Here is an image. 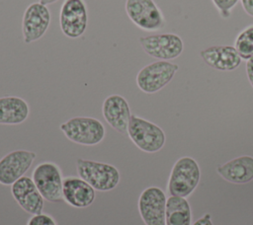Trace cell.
<instances>
[{
	"instance_id": "obj_1",
	"label": "cell",
	"mask_w": 253,
	"mask_h": 225,
	"mask_svg": "<svg viewBox=\"0 0 253 225\" xmlns=\"http://www.w3.org/2000/svg\"><path fill=\"white\" fill-rule=\"evenodd\" d=\"M76 171L81 179L99 191L113 190L121 181L118 168L104 162L78 158L76 160Z\"/></svg>"
},
{
	"instance_id": "obj_2",
	"label": "cell",
	"mask_w": 253,
	"mask_h": 225,
	"mask_svg": "<svg viewBox=\"0 0 253 225\" xmlns=\"http://www.w3.org/2000/svg\"><path fill=\"white\" fill-rule=\"evenodd\" d=\"M65 137L79 145L95 146L103 141L106 135L104 124L95 117L75 116L59 125Z\"/></svg>"
},
{
	"instance_id": "obj_3",
	"label": "cell",
	"mask_w": 253,
	"mask_h": 225,
	"mask_svg": "<svg viewBox=\"0 0 253 225\" xmlns=\"http://www.w3.org/2000/svg\"><path fill=\"white\" fill-rule=\"evenodd\" d=\"M201 170L198 162L189 156L178 159L169 176L167 189L170 195L187 197L198 187Z\"/></svg>"
},
{
	"instance_id": "obj_4",
	"label": "cell",
	"mask_w": 253,
	"mask_h": 225,
	"mask_svg": "<svg viewBox=\"0 0 253 225\" xmlns=\"http://www.w3.org/2000/svg\"><path fill=\"white\" fill-rule=\"evenodd\" d=\"M126 133L132 143L146 153L158 152L166 141L165 133L160 126L135 114L130 116Z\"/></svg>"
},
{
	"instance_id": "obj_5",
	"label": "cell",
	"mask_w": 253,
	"mask_h": 225,
	"mask_svg": "<svg viewBox=\"0 0 253 225\" xmlns=\"http://www.w3.org/2000/svg\"><path fill=\"white\" fill-rule=\"evenodd\" d=\"M178 69L177 64L166 60L151 62L138 71L136 85L143 93L154 94L173 79Z\"/></svg>"
},
{
	"instance_id": "obj_6",
	"label": "cell",
	"mask_w": 253,
	"mask_h": 225,
	"mask_svg": "<svg viewBox=\"0 0 253 225\" xmlns=\"http://www.w3.org/2000/svg\"><path fill=\"white\" fill-rule=\"evenodd\" d=\"M32 179L45 200L58 202L62 199L63 177L57 164L49 161L38 164L33 171Z\"/></svg>"
},
{
	"instance_id": "obj_7",
	"label": "cell",
	"mask_w": 253,
	"mask_h": 225,
	"mask_svg": "<svg viewBox=\"0 0 253 225\" xmlns=\"http://www.w3.org/2000/svg\"><path fill=\"white\" fill-rule=\"evenodd\" d=\"M126 12L129 20L143 31H158L166 25L162 11L153 0H126Z\"/></svg>"
},
{
	"instance_id": "obj_8",
	"label": "cell",
	"mask_w": 253,
	"mask_h": 225,
	"mask_svg": "<svg viewBox=\"0 0 253 225\" xmlns=\"http://www.w3.org/2000/svg\"><path fill=\"white\" fill-rule=\"evenodd\" d=\"M143 51L158 60L169 61L179 57L184 50V42L180 36L173 33L156 34L138 38Z\"/></svg>"
},
{
	"instance_id": "obj_9",
	"label": "cell",
	"mask_w": 253,
	"mask_h": 225,
	"mask_svg": "<svg viewBox=\"0 0 253 225\" xmlns=\"http://www.w3.org/2000/svg\"><path fill=\"white\" fill-rule=\"evenodd\" d=\"M166 195L158 187L144 188L137 201L139 215L145 225H165Z\"/></svg>"
},
{
	"instance_id": "obj_10",
	"label": "cell",
	"mask_w": 253,
	"mask_h": 225,
	"mask_svg": "<svg viewBox=\"0 0 253 225\" xmlns=\"http://www.w3.org/2000/svg\"><path fill=\"white\" fill-rule=\"evenodd\" d=\"M88 24L87 8L84 0H64L59 12V26L69 38H80Z\"/></svg>"
},
{
	"instance_id": "obj_11",
	"label": "cell",
	"mask_w": 253,
	"mask_h": 225,
	"mask_svg": "<svg viewBox=\"0 0 253 225\" xmlns=\"http://www.w3.org/2000/svg\"><path fill=\"white\" fill-rule=\"evenodd\" d=\"M51 15L46 5L40 2L30 4L23 15L22 34L25 43L39 40L46 33Z\"/></svg>"
},
{
	"instance_id": "obj_12",
	"label": "cell",
	"mask_w": 253,
	"mask_h": 225,
	"mask_svg": "<svg viewBox=\"0 0 253 225\" xmlns=\"http://www.w3.org/2000/svg\"><path fill=\"white\" fill-rule=\"evenodd\" d=\"M37 154L29 150H14L0 159V185L12 186L33 165Z\"/></svg>"
},
{
	"instance_id": "obj_13",
	"label": "cell",
	"mask_w": 253,
	"mask_h": 225,
	"mask_svg": "<svg viewBox=\"0 0 253 225\" xmlns=\"http://www.w3.org/2000/svg\"><path fill=\"white\" fill-rule=\"evenodd\" d=\"M11 193L24 211L31 215L42 213L44 198L32 178L23 176L11 186Z\"/></svg>"
},
{
	"instance_id": "obj_14",
	"label": "cell",
	"mask_w": 253,
	"mask_h": 225,
	"mask_svg": "<svg viewBox=\"0 0 253 225\" xmlns=\"http://www.w3.org/2000/svg\"><path fill=\"white\" fill-rule=\"evenodd\" d=\"M102 113L108 124L120 133H126L131 116L127 101L121 95H110L102 105Z\"/></svg>"
},
{
	"instance_id": "obj_15",
	"label": "cell",
	"mask_w": 253,
	"mask_h": 225,
	"mask_svg": "<svg viewBox=\"0 0 253 225\" xmlns=\"http://www.w3.org/2000/svg\"><path fill=\"white\" fill-rule=\"evenodd\" d=\"M96 197V190L80 177H66L63 179L62 199L72 207L86 208Z\"/></svg>"
},
{
	"instance_id": "obj_16",
	"label": "cell",
	"mask_w": 253,
	"mask_h": 225,
	"mask_svg": "<svg viewBox=\"0 0 253 225\" xmlns=\"http://www.w3.org/2000/svg\"><path fill=\"white\" fill-rule=\"evenodd\" d=\"M200 55L207 65L219 71H233L242 60L231 45H211L201 50Z\"/></svg>"
},
{
	"instance_id": "obj_17",
	"label": "cell",
	"mask_w": 253,
	"mask_h": 225,
	"mask_svg": "<svg viewBox=\"0 0 253 225\" xmlns=\"http://www.w3.org/2000/svg\"><path fill=\"white\" fill-rule=\"evenodd\" d=\"M217 174L232 184H246L253 180V157L239 156L217 166Z\"/></svg>"
},
{
	"instance_id": "obj_18",
	"label": "cell",
	"mask_w": 253,
	"mask_h": 225,
	"mask_svg": "<svg viewBox=\"0 0 253 225\" xmlns=\"http://www.w3.org/2000/svg\"><path fill=\"white\" fill-rule=\"evenodd\" d=\"M30 114L29 104L16 96L0 98V124L17 125L23 123Z\"/></svg>"
},
{
	"instance_id": "obj_19",
	"label": "cell",
	"mask_w": 253,
	"mask_h": 225,
	"mask_svg": "<svg viewBox=\"0 0 253 225\" xmlns=\"http://www.w3.org/2000/svg\"><path fill=\"white\" fill-rule=\"evenodd\" d=\"M165 225H192L191 206L186 197L170 195L167 198Z\"/></svg>"
},
{
	"instance_id": "obj_20",
	"label": "cell",
	"mask_w": 253,
	"mask_h": 225,
	"mask_svg": "<svg viewBox=\"0 0 253 225\" xmlns=\"http://www.w3.org/2000/svg\"><path fill=\"white\" fill-rule=\"evenodd\" d=\"M233 46L242 59L248 60L253 56V25L246 27L237 35Z\"/></svg>"
},
{
	"instance_id": "obj_21",
	"label": "cell",
	"mask_w": 253,
	"mask_h": 225,
	"mask_svg": "<svg viewBox=\"0 0 253 225\" xmlns=\"http://www.w3.org/2000/svg\"><path fill=\"white\" fill-rule=\"evenodd\" d=\"M238 1L239 0H211L222 19H228L230 17L231 11L236 6Z\"/></svg>"
},
{
	"instance_id": "obj_22",
	"label": "cell",
	"mask_w": 253,
	"mask_h": 225,
	"mask_svg": "<svg viewBox=\"0 0 253 225\" xmlns=\"http://www.w3.org/2000/svg\"><path fill=\"white\" fill-rule=\"evenodd\" d=\"M27 225H57L55 220L46 213H41L37 215H32L28 220Z\"/></svg>"
},
{
	"instance_id": "obj_23",
	"label": "cell",
	"mask_w": 253,
	"mask_h": 225,
	"mask_svg": "<svg viewBox=\"0 0 253 225\" xmlns=\"http://www.w3.org/2000/svg\"><path fill=\"white\" fill-rule=\"evenodd\" d=\"M246 75L250 85L253 88V56L249 58L246 62Z\"/></svg>"
},
{
	"instance_id": "obj_24",
	"label": "cell",
	"mask_w": 253,
	"mask_h": 225,
	"mask_svg": "<svg viewBox=\"0 0 253 225\" xmlns=\"http://www.w3.org/2000/svg\"><path fill=\"white\" fill-rule=\"evenodd\" d=\"M192 225H213L211 221V216L210 213L204 214L201 218L196 220Z\"/></svg>"
},
{
	"instance_id": "obj_25",
	"label": "cell",
	"mask_w": 253,
	"mask_h": 225,
	"mask_svg": "<svg viewBox=\"0 0 253 225\" xmlns=\"http://www.w3.org/2000/svg\"><path fill=\"white\" fill-rule=\"evenodd\" d=\"M243 10L247 15L253 17V0H239Z\"/></svg>"
},
{
	"instance_id": "obj_26",
	"label": "cell",
	"mask_w": 253,
	"mask_h": 225,
	"mask_svg": "<svg viewBox=\"0 0 253 225\" xmlns=\"http://www.w3.org/2000/svg\"><path fill=\"white\" fill-rule=\"evenodd\" d=\"M56 1H58V0H40L39 2L40 3H42V4H43V5H49V4H52V3H55Z\"/></svg>"
}]
</instances>
